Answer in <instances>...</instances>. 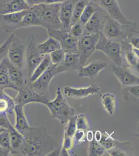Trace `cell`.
<instances>
[{"label": "cell", "mask_w": 139, "mask_h": 156, "mask_svg": "<svg viewBox=\"0 0 139 156\" xmlns=\"http://www.w3.org/2000/svg\"><path fill=\"white\" fill-rule=\"evenodd\" d=\"M23 143L18 151L16 156H47L59 144L48 135L44 126H30L23 132Z\"/></svg>", "instance_id": "1"}, {"label": "cell", "mask_w": 139, "mask_h": 156, "mask_svg": "<svg viewBox=\"0 0 139 156\" xmlns=\"http://www.w3.org/2000/svg\"><path fill=\"white\" fill-rule=\"evenodd\" d=\"M60 4L43 3L31 7L35 13L37 26L44 27L47 31L62 29L59 18Z\"/></svg>", "instance_id": "2"}, {"label": "cell", "mask_w": 139, "mask_h": 156, "mask_svg": "<svg viewBox=\"0 0 139 156\" xmlns=\"http://www.w3.org/2000/svg\"><path fill=\"white\" fill-rule=\"evenodd\" d=\"M139 34V30L134 25H122L120 22L110 17L108 15L106 17L102 34L112 41L122 42L126 41L133 34Z\"/></svg>", "instance_id": "3"}, {"label": "cell", "mask_w": 139, "mask_h": 156, "mask_svg": "<svg viewBox=\"0 0 139 156\" xmlns=\"http://www.w3.org/2000/svg\"><path fill=\"white\" fill-rule=\"evenodd\" d=\"M47 107L51 118L58 120L62 124L67 123L69 118L75 115V110L71 106L62 92L60 87L57 89L55 99L48 102Z\"/></svg>", "instance_id": "4"}, {"label": "cell", "mask_w": 139, "mask_h": 156, "mask_svg": "<svg viewBox=\"0 0 139 156\" xmlns=\"http://www.w3.org/2000/svg\"><path fill=\"white\" fill-rule=\"evenodd\" d=\"M44 56L39 51L35 37L33 36L29 37L27 40L25 55V71L27 79L30 80L33 71L44 58Z\"/></svg>", "instance_id": "5"}, {"label": "cell", "mask_w": 139, "mask_h": 156, "mask_svg": "<svg viewBox=\"0 0 139 156\" xmlns=\"http://www.w3.org/2000/svg\"><path fill=\"white\" fill-rule=\"evenodd\" d=\"M96 50L102 51L115 65L122 66L123 61L120 42L111 40L101 34Z\"/></svg>", "instance_id": "6"}, {"label": "cell", "mask_w": 139, "mask_h": 156, "mask_svg": "<svg viewBox=\"0 0 139 156\" xmlns=\"http://www.w3.org/2000/svg\"><path fill=\"white\" fill-rule=\"evenodd\" d=\"M101 34H83L78 39V53L82 66H84L87 61L95 51L96 48Z\"/></svg>", "instance_id": "7"}, {"label": "cell", "mask_w": 139, "mask_h": 156, "mask_svg": "<svg viewBox=\"0 0 139 156\" xmlns=\"http://www.w3.org/2000/svg\"><path fill=\"white\" fill-rule=\"evenodd\" d=\"M61 73L58 65L51 63L46 70L36 80L29 84L31 89L41 94L48 96V87L54 76Z\"/></svg>", "instance_id": "8"}, {"label": "cell", "mask_w": 139, "mask_h": 156, "mask_svg": "<svg viewBox=\"0 0 139 156\" xmlns=\"http://www.w3.org/2000/svg\"><path fill=\"white\" fill-rule=\"evenodd\" d=\"M105 12L109 16L122 25H131L134 23L126 17L120 7L117 0H91Z\"/></svg>", "instance_id": "9"}, {"label": "cell", "mask_w": 139, "mask_h": 156, "mask_svg": "<svg viewBox=\"0 0 139 156\" xmlns=\"http://www.w3.org/2000/svg\"><path fill=\"white\" fill-rule=\"evenodd\" d=\"M26 50L25 43L14 35L8 48L7 57L11 64L24 70Z\"/></svg>", "instance_id": "10"}, {"label": "cell", "mask_w": 139, "mask_h": 156, "mask_svg": "<svg viewBox=\"0 0 139 156\" xmlns=\"http://www.w3.org/2000/svg\"><path fill=\"white\" fill-rule=\"evenodd\" d=\"M48 97L35 91L28 85L18 91V94L14 98V100L15 104H19L23 107L33 103L46 105L49 101Z\"/></svg>", "instance_id": "11"}, {"label": "cell", "mask_w": 139, "mask_h": 156, "mask_svg": "<svg viewBox=\"0 0 139 156\" xmlns=\"http://www.w3.org/2000/svg\"><path fill=\"white\" fill-rule=\"evenodd\" d=\"M47 32L49 36L60 43L61 48L65 52L78 53V38L73 36L70 31L60 29L48 30Z\"/></svg>", "instance_id": "12"}, {"label": "cell", "mask_w": 139, "mask_h": 156, "mask_svg": "<svg viewBox=\"0 0 139 156\" xmlns=\"http://www.w3.org/2000/svg\"><path fill=\"white\" fill-rule=\"evenodd\" d=\"M112 73L116 76L121 84L122 87L139 85V75L137 74L128 68L123 66H116L113 64L112 67Z\"/></svg>", "instance_id": "13"}, {"label": "cell", "mask_w": 139, "mask_h": 156, "mask_svg": "<svg viewBox=\"0 0 139 156\" xmlns=\"http://www.w3.org/2000/svg\"><path fill=\"white\" fill-rule=\"evenodd\" d=\"M63 92L65 96L75 99H83L95 95L101 96L102 94L100 88L95 84H92L87 87L80 88L66 86L64 87Z\"/></svg>", "instance_id": "14"}, {"label": "cell", "mask_w": 139, "mask_h": 156, "mask_svg": "<svg viewBox=\"0 0 139 156\" xmlns=\"http://www.w3.org/2000/svg\"><path fill=\"white\" fill-rule=\"evenodd\" d=\"M122 47V65L139 75V57L134 53L132 46L127 40L120 43Z\"/></svg>", "instance_id": "15"}, {"label": "cell", "mask_w": 139, "mask_h": 156, "mask_svg": "<svg viewBox=\"0 0 139 156\" xmlns=\"http://www.w3.org/2000/svg\"><path fill=\"white\" fill-rule=\"evenodd\" d=\"M26 12V10L0 15V25L4 31L6 33H12L20 29V25Z\"/></svg>", "instance_id": "16"}, {"label": "cell", "mask_w": 139, "mask_h": 156, "mask_svg": "<svg viewBox=\"0 0 139 156\" xmlns=\"http://www.w3.org/2000/svg\"><path fill=\"white\" fill-rule=\"evenodd\" d=\"M107 14L99 8L88 20L84 27V33L86 34H102L104 21Z\"/></svg>", "instance_id": "17"}, {"label": "cell", "mask_w": 139, "mask_h": 156, "mask_svg": "<svg viewBox=\"0 0 139 156\" xmlns=\"http://www.w3.org/2000/svg\"><path fill=\"white\" fill-rule=\"evenodd\" d=\"M76 1V0H65L60 4L59 18L62 26V30H70L73 11Z\"/></svg>", "instance_id": "18"}, {"label": "cell", "mask_w": 139, "mask_h": 156, "mask_svg": "<svg viewBox=\"0 0 139 156\" xmlns=\"http://www.w3.org/2000/svg\"><path fill=\"white\" fill-rule=\"evenodd\" d=\"M9 76L16 91H18L28 85L27 77L23 69L13 65L9 62L8 66Z\"/></svg>", "instance_id": "19"}, {"label": "cell", "mask_w": 139, "mask_h": 156, "mask_svg": "<svg viewBox=\"0 0 139 156\" xmlns=\"http://www.w3.org/2000/svg\"><path fill=\"white\" fill-rule=\"evenodd\" d=\"M30 9L25 0H0V15Z\"/></svg>", "instance_id": "20"}, {"label": "cell", "mask_w": 139, "mask_h": 156, "mask_svg": "<svg viewBox=\"0 0 139 156\" xmlns=\"http://www.w3.org/2000/svg\"><path fill=\"white\" fill-rule=\"evenodd\" d=\"M107 66V63L103 61L93 62L87 66H81L77 71L78 75L81 77L93 79L96 78Z\"/></svg>", "instance_id": "21"}, {"label": "cell", "mask_w": 139, "mask_h": 156, "mask_svg": "<svg viewBox=\"0 0 139 156\" xmlns=\"http://www.w3.org/2000/svg\"><path fill=\"white\" fill-rule=\"evenodd\" d=\"M59 66L62 73L67 71H78L83 66L81 64L78 53L65 52L64 60Z\"/></svg>", "instance_id": "22"}, {"label": "cell", "mask_w": 139, "mask_h": 156, "mask_svg": "<svg viewBox=\"0 0 139 156\" xmlns=\"http://www.w3.org/2000/svg\"><path fill=\"white\" fill-rule=\"evenodd\" d=\"M14 114L15 115V124L14 126L22 134L30 126L25 114L24 107L19 104H16L14 109Z\"/></svg>", "instance_id": "23"}, {"label": "cell", "mask_w": 139, "mask_h": 156, "mask_svg": "<svg viewBox=\"0 0 139 156\" xmlns=\"http://www.w3.org/2000/svg\"><path fill=\"white\" fill-rule=\"evenodd\" d=\"M9 62V58L6 57L0 64V91L6 89L16 90L9 78L8 69Z\"/></svg>", "instance_id": "24"}, {"label": "cell", "mask_w": 139, "mask_h": 156, "mask_svg": "<svg viewBox=\"0 0 139 156\" xmlns=\"http://www.w3.org/2000/svg\"><path fill=\"white\" fill-rule=\"evenodd\" d=\"M11 142V156H16L18 151L23 143L24 137L11 124L8 128Z\"/></svg>", "instance_id": "25"}, {"label": "cell", "mask_w": 139, "mask_h": 156, "mask_svg": "<svg viewBox=\"0 0 139 156\" xmlns=\"http://www.w3.org/2000/svg\"><path fill=\"white\" fill-rule=\"evenodd\" d=\"M15 105L14 98L9 96L4 90L0 91V113L7 115L14 114Z\"/></svg>", "instance_id": "26"}, {"label": "cell", "mask_w": 139, "mask_h": 156, "mask_svg": "<svg viewBox=\"0 0 139 156\" xmlns=\"http://www.w3.org/2000/svg\"><path fill=\"white\" fill-rule=\"evenodd\" d=\"M37 48L39 51L44 55L50 54L52 51L61 48L60 43L50 36L45 41L37 44Z\"/></svg>", "instance_id": "27"}, {"label": "cell", "mask_w": 139, "mask_h": 156, "mask_svg": "<svg viewBox=\"0 0 139 156\" xmlns=\"http://www.w3.org/2000/svg\"><path fill=\"white\" fill-rule=\"evenodd\" d=\"M131 146L130 142H121L116 140L114 147L106 151L107 155L111 156H128V151L130 149Z\"/></svg>", "instance_id": "28"}, {"label": "cell", "mask_w": 139, "mask_h": 156, "mask_svg": "<svg viewBox=\"0 0 139 156\" xmlns=\"http://www.w3.org/2000/svg\"><path fill=\"white\" fill-rule=\"evenodd\" d=\"M100 98L104 110L109 115H114L116 109V98L114 95L106 93L101 94Z\"/></svg>", "instance_id": "29"}, {"label": "cell", "mask_w": 139, "mask_h": 156, "mask_svg": "<svg viewBox=\"0 0 139 156\" xmlns=\"http://www.w3.org/2000/svg\"><path fill=\"white\" fill-rule=\"evenodd\" d=\"M99 8L100 7L95 2L91 0H89L78 21L85 26Z\"/></svg>", "instance_id": "30"}, {"label": "cell", "mask_w": 139, "mask_h": 156, "mask_svg": "<svg viewBox=\"0 0 139 156\" xmlns=\"http://www.w3.org/2000/svg\"><path fill=\"white\" fill-rule=\"evenodd\" d=\"M139 85L124 87L122 88V94L125 101H134L139 100Z\"/></svg>", "instance_id": "31"}, {"label": "cell", "mask_w": 139, "mask_h": 156, "mask_svg": "<svg viewBox=\"0 0 139 156\" xmlns=\"http://www.w3.org/2000/svg\"><path fill=\"white\" fill-rule=\"evenodd\" d=\"M51 63V59H50L49 54L45 55L44 58L43 59L42 62L35 68L34 71L32 73V76L30 77V83L36 80L37 78H39V76L46 70Z\"/></svg>", "instance_id": "32"}, {"label": "cell", "mask_w": 139, "mask_h": 156, "mask_svg": "<svg viewBox=\"0 0 139 156\" xmlns=\"http://www.w3.org/2000/svg\"><path fill=\"white\" fill-rule=\"evenodd\" d=\"M88 156H108L107 152L100 143L93 138L91 142H89L88 146Z\"/></svg>", "instance_id": "33"}, {"label": "cell", "mask_w": 139, "mask_h": 156, "mask_svg": "<svg viewBox=\"0 0 139 156\" xmlns=\"http://www.w3.org/2000/svg\"><path fill=\"white\" fill-rule=\"evenodd\" d=\"M33 26H37L36 18L35 13L30 8L29 9L26 10L25 15H23L20 25V28Z\"/></svg>", "instance_id": "34"}, {"label": "cell", "mask_w": 139, "mask_h": 156, "mask_svg": "<svg viewBox=\"0 0 139 156\" xmlns=\"http://www.w3.org/2000/svg\"><path fill=\"white\" fill-rule=\"evenodd\" d=\"M89 0H76L73 11L71 20V26L79 20L85 7L88 3Z\"/></svg>", "instance_id": "35"}, {"label": "cell", "mask_w": 139, "mask_h": 156, "mask_svg": "<svg viewBox=\"0 0 139 156\" xmlns=\"http://www.w3.org/2000/svg\"><path fill=\"white\" fill-rule=\"evenodd\" d=\"M64 128V136H68L73 138L76 130V115L69 118Z\"/></svg>", "instance_id": "36"}, {"label": "cell", "mask_w": 139, "mask_h": 156, "mask_svg": "<svg viewBox=\"0 0 139 156\" xmlns=\"http://www.w3.org/2000/svg\"><path fill=\"white\" fill-rule=\"evenodd\" d=\"M113 134V133H112L111 134H109L107 132L102 133V138L99 143L106 149V151L112 149L115 145L116 140L112 137Z\"/></svg>", "instance_id": "37"}, {"label": "cell", "mask_w": 139, "mask_h": 156, "mask_svg": "<svg viewBox=\"0 0 139 156\" xmlns=\"http://www.w3.org/2000/svg\"><path fill=\"white\" fill-rule=\"evenodd\" d=\"M76 129L83 130L87 132L89 129L88 119L84 114L76 115Z\"/></svg>", "instance_id": "38"}, {"label": "cell", "mask_w": 139, "mask_h": 156, "mask_svg": "<svg viewBox=\"0 0 139 156\" xmlns=\"http://www.w3.org/2000/svg\"><path fill=\"white\" fill-rule=\"evenodd\" d=\"M65 53L64 50L62 48H59L52 51L51 53L49 54L51 63L58 65L61 64L64 58Z\"/></svg>", "instance_id": "39"}, {"label": "cell", "mask_w": 139, "mask_h": 156, "mask_svg": "<svg viewBox=\"0 0 139 156\" xmlns=\"http://www.w3.org/2000/svg\"><path fill=\"white\" fill-rule=\"evenodd\" d=\"M14 35V34H12L4 41L2 44L0 45V64L4 59L7 57L8 48Z\"/></svg>", "instance_id": "40"}, {"label": "cell", "mask_w": 139, "mask_h": 156, "mask_svg": "<svg viewBox=\"0 0 139 156\" xmlns=\"http://www.w3.org/2000/svg\"><path fill=\"white\" fill-rule=\"evenodd\" d=\"M0 146L9 151H11V142L8 129H5L0 133Z\"/></svg>", "instance_id": "41"}, {"label": "cell", "mask_w": 139, "mask_h": 156, "mask_svg": "<svg viewBox=\"0 0 139 156\" xmlns=\"http://www.w3.org/2000/svg\"><path fill=\"white\" fill-rule=\"evenodd\" d=\"M84 25L81 23L79 21L71 26L70 32L74 37L79 38L82 35L84 31Z\"/></svg>", "instance_id": "42"}, {"label": "cell", "mask_w": 139, "mask_h": 156, "mask_svg": "<svg viewBox=\"0 0 139 156\" xmlns=\"http://www.w3.org/2000/svg\"><path fill=\"white\" fill-rule=\"evenodd\" d=\"M86 132L83 130L76 129L73 136L74 144L79 145L82 142H84L85 140V138H86Z\"/></svg>", "instance_id": "43"}, {"label": "cell", "mask_w": 139, "mask_h": 156, "mask_svg": "<svg viewBox=\"0 0 139 156\" xmlns=\"http://www.w3.org/2000/svg\"><path fill=\"white\" fill-rule=\"evenodd\" d=\"M74 144L73 138L70 137L64 136L63 143L62 145V148H64L68 151H69L73 147Z\"/></svg>", "instance_id": "44"}, {"label": "cell", "mask_w": 139, "mask_h": 156, "mask_svg": "<svg viewBox=\"0 0 139 156\" xmlns=\"http://www.w3.org/2000/svg\"><path fill=\"white\" fill-rule=\"evenodd\" d=\"M11 124L7 114L0 113V126L7 129Z\"/></svg>", "instance_id": "45"}, {"label": "cell", "mask_w": 139, "mask_h": 156, "mask_svg": "<svg viewBox=\"0 0 139 156\" xmlns=\"http://www.w3.org/2000/svg\"><path fill=\"white\" fill-rule=\"evenodd\" d=\"M127 41L134 48H139V37L137 36H130L127 39Z\"/></svg>", "instance_id": "46"}, {"label": "cell", "mask_w": 139, "mask_h": 156, "mask_svg": "<svg viewBox=\"0 0 139 156\" xmlns=\"http://www.w3.org/2000/svg\"><path fill=\"white\" fill-rule=\"evenodd\" d=\"M25 1L30 8L44 3V0H25Z\"/></svg>", "instance_id": "47"}, {"label": "cell", "mask_w": 139, "mask_h": 156, "mask_svg": "<svg viewBox=\"0 0 139 156\" xmlns=\"http://www.w3.org/2000/svg\"><path fill=\"white\" fill-rule=\"evenodd\" d=\"M86 138L88 142H91L94 138V132L91 130H88L86 133Z\"/></svg>", "instance_id": "48"}, {"label": "cell", "mask_w": 139, "mask_h": 156, "mask_svg": "<svg viewBox=\"0 0 139 156\" xmlns=\"http://www.w3.org/2000/svg\"><path fill=\"white\" fill-rule=\"evenodd\" d=\"M102 133L100 131L97 130L94 132V139L97 142H99L102 138Z\"/></svg>", "instance_id": "49"}, {"label": "cell", "mask_w": 139, "mask_h": 156, "mask_svg": "<svg viewBox=\"0 0 139 156\" xmlns=\"http://www.w3.org/2000/svg\"><path fill=\"white\" fill-rule=\"evenodd\" d=\"M64 1L65 0H44V3L46 4H56L61 3Z\"/></svg>", "instance_id": "50"}, {"label": "cell", "mask_w": 139, "mask_h": 156, "mask_svg": "<svg viewBox=\"0 0 139 156\" xmlns=\"http://www.w3.org/2000/svg\"><path fill=\"white\" fill-rule=\"evenodd\" d=\"M11 156V151L4 149L0 146V156Z\"/></svg>", "instance_id": "51"}, {"label": "cell", "mask_w": 139, "mask_h": 156, "mask_svg": "<svg viewBox=\"0 0 139 156\" xmlns=\"http://www.w3.org/2000/svg\"><path fill=\"white\" fill-rule=\"evenodd\" d=\"M60 148H58L57 149L54 150L52 151L51 152L49 153V154H48L47 156H59V154H60Z\"/></svg>", "instance_id": "52"}, {"label": "cell", "mask_w": 139, "mask_h": 156, "mask_svg": "<svg viewBox=\"0 0 139 156\" xmlns=\"http://www.w3.org/2000/svg\"><path fill=\"white\" fill-rule=\"evenodd\" d=\"M69 151H67L66 149H64V148L61 147V148L60 149V154L59 156H69V153H68Z\"/></svg>", "instance_id": "53"}, {"label": "cell", "mask_w": 139, "mask_h": 156, "mask_svg": "<svg viewBox=\"0 0 139 156\" xmlns=\"http://www.w3.org/2000/svg\"><path fill=\"white\" fill-rule=\"evenodd\" d=\"M6 129H5V128H3V127H2V126H0V133H1V132H2L4 131V130H5Z\"/></svg>", "instance_id": "54"}, {"label": "cell", "mask_w": 139, "mask_h": 156, "mask_svg": "<svg viewBox=\"0 0 139 156\" xmlns=\"http://www.w3.org/2000/svg\"></svg>", "instance_id": "55"}]
</instances>
